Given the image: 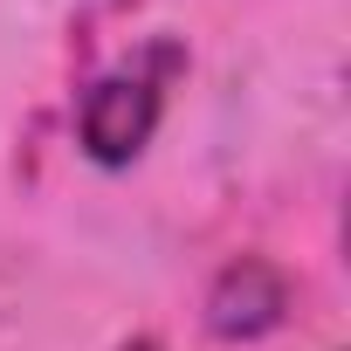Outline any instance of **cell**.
<instances>
[{"label": "cell", "mask_w": 351, "mask_h": 351, "mask_svg": "<svg viewBox=\"0 0 351 351\" xmlns=\"http://www.w3.org/2000/svg\"><path fill=\"white\" fill-rule=\"evenodd\" d=\"M172 62V49L158 56V69ZM152 62H131V69H110L83 90V110H76V131H83V152L97 165H131L152 131H158V110H165V83H158Z\"/></svg>", "instance_id": "obj_1"}, {"label": "cell", "mask_w": 351, "mask_h": 351, "mask_svg": "<svg viewBox=\"0 0 351 351\" xmlns=\"http://www.w3.org/2000/svg\"><path fill=\"white\" fill-rule=\"evenodd\" d=\"M282 317H289V276L276 262H262V255L228 262L214 276V289H207V330L228 337V344H255Z\"/></svg>", "instance_id": "obj_2"}, {"label": "cell", "mask_w": 351, "mask_h": 351, "mask_svg": "<svg viewBox=\"0 0 351 351\" xmlns=\"http://www.w3.org/2000/svg\"><path fill=\"white\" fill-rule=\"evenodd\" d=\"M124 351H158V344H152V337H131V344H124Z\"/></svg>", "instance_id": "obj_3"}]
</instances>
